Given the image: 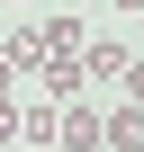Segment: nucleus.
Masks as SVG:
<instances>
[{
  "label": "nucleus",
  "mask_w": 144,
  "mask_h": 152,
  "mask_svg": "<svg viewBox=\"0 0 144 152\" xmlns=\"http://www.w3.org/2000/svg\"><path fill=\"white\" fill-rule=\"evenodd\" d=\"M99 143H108V116L90 99H63V152H99Z\"/></svg>",
  "instance_id": "f257e3e1"
},
{
  "label": "nucleus",
  "mask_w": 144,
  "mask_h": 152,
  "mask_svg": "<svg viewBox=\"0 0 144 152\" xmlns=\"http://www.w3.org/2000/svg\"><path fill=\"white\" fill-rule=\"evenodd\" d=\"M36 81H45V99H81V90H90V72H81V54H45Z\"/></svg>",
  "instance_id": "f03ea898"
},
{
  "label": "nucleus",
  "mask_w": 144,
  "mask_h": 152,
  "mask_svg": "<svg viewBox=\"0 0 144 152\" xmlns=\"http://www.w3.org/2000/svg\"><path fill=\"white\" fill-rule=\"evenodd\" d=\"M126 63H135V54H126L117 36H90V45H81V72H90V81H126Z\"/></svg>",
  "instance_id": "7ed1b4c3"
},
{
  "label": "nucleus",
  "mask_w": 144,
  "mask_h": 152,
  "mask_svg": "<svg viewBox=\"0 0 144 152\" xmlns=\"http://www.w3.org/2000/svg\"><path fill=\"white\" fill-rule=\"evenodd\" d=\"M18 134L27 143H63V99H27L18 107Z\"/></svg>",
  "instance_id": "20e7f679"
},
{
  "label": "nucleus",
  "mask_w": 144,
  "mask_h": 152,
  "mask_svg": "<svg viewBox=\"0 0 144 152\" xmlns=\"http://www.w3.org/2000/svg\"><path fill=\"white\" fill-rule=\"evenodd\" d=\"M0 63H9V72H45V27H9Z\"/></svg>",
  "instance_id": "39448f33"
},
{
  "label": "nucleus",
  "mask_w": 144,
  "mask_h": 152,
  "mask_svg": "<svg viewBox=\"0 0 144 152\" xmlns=\"http://www.w3.org/2000/svg\"><path fill=\"white\" fill-rule=\"evenodd\" d=\"M108 152H144V99H126L108 116Z\"/></svg>",
  "instance_id": "423d86ee"
},
{
  "label": "nucleus",
  "mask_w": 144,
  "mask_h": 152,
  "mask_svg": "<svg viewBox=\"0 0 144 152\" xmlns=\"http://www.w3.org/2000/svg\"><path fill=\"white\" fill-rule=\"evenodd\" d=\"M81 45H90V36L72 27V18H45V54H81Z\"/></svg>",
  "instance_id": "0eeeda50"
},
{
  "label": "nucleus",
  "mask_w": 144,
  "mask_h": 152,
  "mask_svg": "<svg viewBox=\"0 0 144 152\" xmlns=\"http://www.w3.org/2000/svg\"><path fill=\"white\" fill-rule=\"evenodd\" d=\"M126 99H144V54H135V63H126Z\"/></svg>",
  "instance_id": "6e6552de"
}]
</instances>
